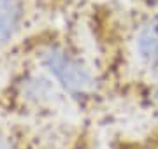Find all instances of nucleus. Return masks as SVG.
Segmentation results:
<instances>
[{"mask_svg":"<svg viewBox=\"0 0 158 149\" xmlns=\"http://www.w3.org/2000/svg\"><path fill=\"white\" fill-rule=\"evenodd\" d=\"M69 107L72 103L42 69L19 74L0 95V119L7 121L49 125L65 121Z\"/></svg>","mask_w":158,"mask_h":149,"instance_id":"nucleus-1","label":"nucleus"},{"mask_svg":"<svg viewBox=\"0 0 158 149\" xmlns=\"http://www.w3.org/2000/svg\"><path fill=\"white\" fill-rule=\"evenodd\" d=\"M35 63L56 83L74 111L90 114L97 109L98 81L93 70L70 49L56 42H48L37 49Z\"/></svg>","mask_w":158,"mask_h":149,"instance_id":"nucleus-2","label":"nucleus"},{"mask_svg":"<svg viewBox=\"0 0 158 149\" xmlns=\"http://www.w3.org/2000/svg\"><path fill=\"white\" fill-rule=\"evenodd\" d=\"M44 126L0 119V149H34Z\"/></svg>","mask_w":158,"mask_h":149,"instance_id":"nucleus-3","label":"nucleus"},{"mask_svg":"<svg viewBox=\"0 0 158 149\" xmlns=\"http://www.w3.org/2000/svg\"><path fill=\"white\" fill-rule=\"evenodd\" d=\"M76 121H56L44 126L34 149H69Z\"/></svg>","mask_w":158,"mask_h":149,"instance_id":"nucleus-4","label":"nucleus"},{"mask_svg":"<svg viewBox=\"0 0 158 149\" xmlns=\"http://www.w3.org/2000/svg\"><path fill=\"white\" fill-rule=\"evenodd\" d=\"M21 23L19 0H0V47H6L14 37Z\"/></svg>","mask_w":158,"mask_h":149,"instance_id":"nucleus-5","label":"nucleus"},{"mask_svg":"<svg viewBox=\"0 0 158 149\" xmlns=\"http://www.w3.org/2000/svg\"><path fill=\"white\" fill-rule=\"evenodd\" d=\"M137 49L142 62L155 67L158 63V23H148L137 35Z\"/></svg>","mask_w":158,"mask_h":149,"instance_id":"nucleus-6","label":"nucleus"},{"mask_svg":"<svg viewBox=\"0 0 158 149\" xmlns=\"http://www.w3.org/2000/svg\"><path fill=\"white\" fill-rule=\"evenodd\" d=\"M69 149H100L97 130L90 119L76 121L72 137L69 142Z\"/></svg>","mask_w":158,"mask_h":149,"instance_id":"nucleus-7","label":"nucleus"}]
</instances>
